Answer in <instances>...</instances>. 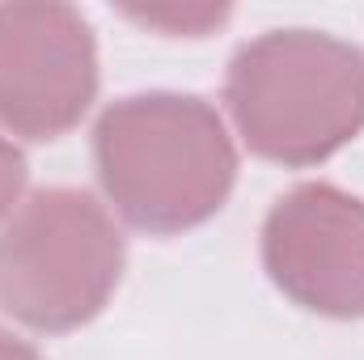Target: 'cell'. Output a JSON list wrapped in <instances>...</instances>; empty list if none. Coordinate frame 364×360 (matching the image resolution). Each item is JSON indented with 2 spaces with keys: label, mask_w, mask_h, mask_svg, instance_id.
<instances>
[{
  "label": "cell",
  "mask_w": 364,
  "mask_h": 360,
  "mask_svg": "<svg viewBox=\"0 0 364 360\" xmlns=\"http://www.w3.org/2000/svg\"><path fill=\"white\" fill-rule=\"evenodd\" d=\"M93 170L110 216L149 238H178L229 203L237 149L208 97L127 93L93 123Z\"/></svg>",
  "instance_id": "1"
},
{
  "label": "cell",
  "mask_w": 364,
  "mask_h": 360,
  "mask_svg": "<svg viewBox=\"0 0 364 360\" xmlns=\"http://www.w3.org/2000/svg\"><path fill=\"white\" fill-rule=\"evenodd\" d=\"M225 110L255 157L322 166L364 132V51L309 26L267 30L233 51Z\"/></svg>",
  "instance_id": "2"
},
{
  "label": "cell",
  "mask_w": 364,
  "mask_h": 360,
  "mask_svg": "<svg viewBox=\"0 0 364 360\" xmlns=\"http://www.w3.org/2000/svg\"><path fill=\"white\" fill-rule=\"evenodd\" d=\"M123 233L106 203L47 186L0 225V309L38 335L93 322L123 280Z\"/></svg>",
  "instance_id": "3"
},
{
  "label": "cell",
  "mask_w": 364,
  "mask_h": 360,
  "mask_svg": "<svg viewBox=\"0 0 364 360\" xmlns=\"http://www.w3.org/2000/svg\"><path fill=\"white\" fill-rule=\"evenodd\" d=\"M97 97V43L81 9L60 0L0 4V132L68 136Z\"/></svg>",
  "instance_id": "4"
},
{
  "label": "cell",
  "mask_w": 364,
  "mask_h": 360,
  "mask_svg": "<svg viewBox=\"0 0 364 360\" xmlns=\"http://www.w3.org/2000/svg\"><path fill=\"white\" fill-rule=\"evenodd\" d=\"M263 271L275 288L318 314L364 318V199L335 182H301L279 195L259 233Z\"/></svg>",
  "instance_id": "5"
},
{
  "label": "cell",
  "mask_w": 364,
  "mask_h": 360,
  "mask_svg": "<svg viewBox=\"0 0 364 360\" xmlns=\"http://www.w3.org/2000/svg\"><path fill=\"white\" fill-rule=\"evenodd\" d=\"M123 17H132L136 26L161 30L170 38H203L216 26L229 21V4H149V9H123Z\"/></svg>",
  "instance_id": "6"
},
{
  "label": "cell",
  "mask_w": 364,
  "mask_h": 360,
  "mask_svg": "<svg viewBox=\"0 0 364 360\" xmlns=\"http://www.w3.org/2000/svg\"><path fill=\"white\" fill-rule=\"evenodd\" d=\"M21 195H26V157H21V149L0 132V225L17 212Z\"/></svg>",
  "instance_id": "7"
},
{
  "label": "cell",
  "mask_w": 364,
  "mask_h": 360,
  "mask_svg": "<svg viewBox=\"0 0 364 360\" xmlns=\"http://www.w3.org/2000/svg\"><path fill=\"white\" fill-rule=\"evenodd\" d=\"M0 360H43V356H38L34 344L17 339L13 331H0Z\"/></svg>",
  "instance_id": "8"
}]
</instances>
